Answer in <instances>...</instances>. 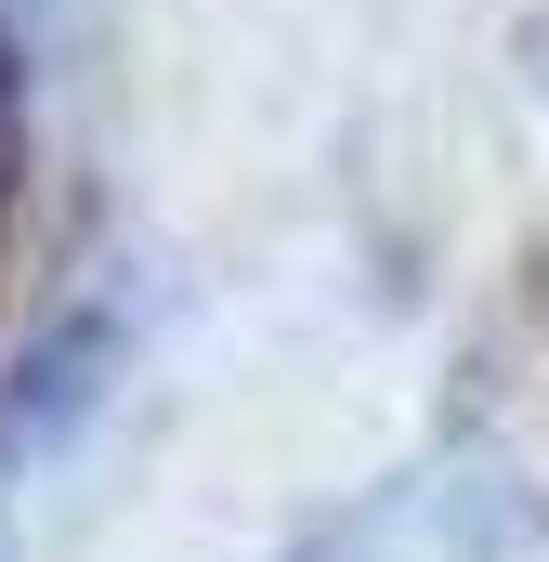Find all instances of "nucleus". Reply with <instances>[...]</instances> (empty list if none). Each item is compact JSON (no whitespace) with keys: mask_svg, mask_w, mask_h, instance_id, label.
<instances>
[{"mask_svg":"<svg viewBox=\"0 0 549 562\" xmlns=\"http://www.w3.org/2000/svg\"><path fill=\"white\" fill-rule=\"evenodd\" d=\"M301 562H549V471L511 445H445L327 510Z\"/></svg>","mask_w":549,"mask_h":562,"instance_id":"1","label":"nucleus"},{"mask_svg":"<svg viewBox=\"0 0 549 562\" xmlns=\"http://www.w3.org/2000/svg\"><path fill=\"white\" fill-rule=\"evenodd\" d=\"M13 196H26V40L0 26V236H13Z\"/></svg>","mask_w":549,"mask_h":562,"instance_id":"2","label":"nucleus"}]
</instances>
